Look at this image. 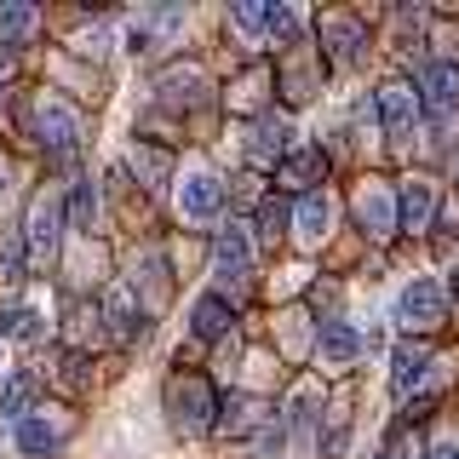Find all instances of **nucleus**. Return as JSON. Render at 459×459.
Returning a JSON list of instances; mask_svg holds the SVG:
<instances>
[{
	"label": "nucleus",
	"mask_w": 459,
	"mask_h": 459,
	"mask_svg": "<svg viewBox=\"0 0 459 459\" xmlns=\"http://www.w3.org/2000/svg\"><path fill=\"white\" fill-rule=\"evenodd\" d=\"M442 316H448V293H442L430 276H413V281L396 293V322H402V327H420V333H430Z\"/></svg>",
	"instance_id": "f257e3e1"
},
{
	"label": "nucleus",
	"mask_w": 459,
	"mask_h": 459,
	"mask_svg": "<svg viewBox=\"0 0 459 459\" xmlns=\"http://www.w3.org/2000/svg\"><path fill=\"white\" fill-rule=\"evenodd\" d=\"M167 413H172V425H178L184 437H201V430L219 425L212 420V396H207L201 379H172L167 385Z\"/></svg>",
	"instance_id": "f03ea898"
},
{
	"label": "nucleus",
	"mask_w": 459,
	"mask_h": 459,
	"mask_svg": "<svg viewBox=\"0 0 459 459\" xmlns=\"http://www.w3.org/2000/svg\"><path fill=\"white\" fill-rule=\"evenodd\" d=\"M57 241H64V207H57L52 195H40L35 207H29V224H23L29 264H52V258H57Z\"/></svg>",
	"instance_id": "7ed1b4c3"
},
{
	"label": "nucleus",
	"mask_w": 459,
	"mask_h": 459,
	"mask_svg": "<svg viewBox=\"0 0 459 459\" xmlns=\"http://www.w3.org/2000/svg\"><path fill=\"white\" fill-rule=\"evenodd\" d=\"M35 138L47 143L52 155H69L81 143V115L64 104V98H40L35 104Z\"/></svg>",
	"instance_id": "20e7f679"
},
{
	"label": "nucleus",
	"mask_w": 459,
	"mask_h": 459,
	"mask_svg": "<svg viewBox=\"0 0 459 459\" xmlns=\"http://www.w3.org/2000/svg\"><path fill=\"white\" fill-rule=\"evenodd\" d=\"M420 109L437 115V121L459 109V64L454 57H437V64L420 69Z\"/></svg>",
	"instance_id": "39448f33"
},
{
	"label": "nucleus",
	"mask_w": 459,
	"mask_h": 459,
	"mask_svg": "<svg viewBox=\"0 0 459 459\" xmlns=\"http://www.w3.org/2000/svg\"><path fill=\"white\" fill-rule=\"evenodd\" d=\"M212 270H219L224 281H241L253 270V230L247 224H224L219 236H212Z\"/></svg>",
	"instance_id": "423d86ee"
},
{
	"label": "nucleus",
	"mask_w": 459,
	"mask_h": 459,
	"mask_svg": "<svg viewBox=\"0 0 459 459\" xmlns=\"http://www.w3.org/2000/svg\"><path fill=\"white\" fill-rule=\"evenodd\" d=\"M420 115H425L420 109V92H413L408 81H385L379 86V121H385V133H391L396 143L413 133V121H420Z\"/></svg>",
	"instance_id": "0eeeda50"
},
{
	"label": "nucleus",
	"mask_w": 459,
	"mask_h": 459,
	"mask_svg": "<svg viewBox=\"0 0 459 459\" xmlns=\"http://www.w3.org/2000/svg\"><path fill=\"white\" fill-rule=\"evenodd\" d=\"M219 207H224V184L212 178V172H184V184H178V212L184 219L207 224V219H219Z\"/></svg>",
	"instance_id": "6e6552de"
},
{
	"label": "nucleus",
	"mask_w": 459,
	"mask_h": 459,
	"mask_svg": "<svg viewBox=\"0 0 459 459\" xmlns=\"http://www.w3.org/2000/svg\"><path fill=\"white\" fill-rule=\"evenodd\" d=\"M356 219H362L368 236H396V195L385 184H362L356 195Z\"/></svg>",
	"instance_id": "1a4fd4ad"
},
{
	"label": "nucleus",
	"mask_w": 459,
	"mask_h": 459,
	"mask_svg": "<svg viewBox=\"0 0 459 459\" xmlns=\"http://www.w3.org/2000/svg\"><path fill=\"white\" fill-rule=\"evenodd\" d=\"M430 212H437V184H430V178H408L402 195H396V224L430 230Z\"/></svg>",
	"instance_id": "9d476101"
},
{
	"label": "nucleus",
	"mask_w": 459,
	"mask_h": 459,
	"mask_svg": "<svg viewBox=\"0 0 459 459\" xmlns=\"http://www.w3.org/2000/svg\"><path fill=\"white\" fill-rule=\"evenodd\" d=\"M316 356H322V368H351L362 356V333L351 322H327L322 339H316Z\"/></svg>",
	"instance_id": "9b49d317"
},
{
	"label": "nucleus",
	"mask_w": 459,
	"mask_h": 459,
	"mask_svg": "<svg viewBox=\"0 0 459 459\" xmlns=\"http://www.w3.org/2000/svg\"><path fill=\"white\" fill-rule=\"evenodd\" d=\"M287 138H293L287 115H264V121L247 133V155H253L258 167H270V161H281V155H287Z\"/></svg>",
	"instance_id": "f8f14e48"
},
{
	"label": "nucleus",
	"mask_w": 459,
	"mask_h": 459,
	"mask_svg": "<svg viewBox=\"0 0 459 459\" xmlns=\"http://www.w3.org/2000/svg\"><path fill=\"white\" fill-rule=\"evenodd\" d=\"M190 327H195V339H224L236 327V310H230L224 293H201L190 305Z\"/></svg>",
	"instance_id": "ddd939ff"
},
{
	"label": "nucleus",
	"mask_w": 459,
	"mask_h": 459,
	"mask_svg": "<svg viewBox=\"0 0 459 459\" xmlns=\"http://www.w3.org/2000/svg\"><path fill=\"white\" fill-rule=\"evenodd\" d=\"M327 224H333V201H327V190L299 195V207H293V230H299V241H322V236H327Z\"/></svg>",
	"instance_id": "4468645a"
},
{
	"label": "nucleus",
	"mask_w": 459,
	"mask_h": 459,
	"mask_svg": "<svg viewBox=\"0 0 459 459\" xmlns=\"http://www.w3.org/2000/svg\"><path fill=\"white\" fill-rule=\"evenodd\" d=\"M57 437H64V430H57L47 413H23V420L12 425V448H18V454H52Z\"/></svg>",
	"instance_id": "2eb2a0df"
},
{
	"label": "nucleus",
	"mask_w": 459,
	"mask_h": 459,
	"mask_svg": "<svg viewBox=\"0 0 459 459\" xmlns=\"http://www.w3.org/2000/svg\"><path fill=\"white\" fill-rule=\"evenodd\" d=\"M425 373H430V344H402V351L391 356V391L408 396Z\"/></svg>",
	"instance_id": "dca6fc26"
},
{
	"label": "nucleus",
	"mask_w": 459,
	"mask_h": 459,
	"mask_svg": "<svg viewBox=\"0 0 459 459\" xmlns=\"http://www.w3.org/2000/svg\"><path fill=\"white\" fill-rule=\"evenodd\" d=\"M109 322H115V339H126V344L150 333V316H143V305H133L126 287H115V293H109Z\"/></svg>",
	"instance_id": "f3484780"
},
{
	"label": "nucleus",
	"mask_w": 459,
	"mask_h": 459,
	"mask_svg": "<svg viewBox=\"0 0 459 459\" xmlns=\"http://www.w3.org/2000/svg\"><path fill=\"white\" fill-rule=\"evenodd\" d=\"M40 29V12L23 6V0H0V47H18Z\"/></svg>",
	"instance_id": "a211bd4d"
},
{
	"label": "nucleus",
	"mask_w": 459,
	"mask_h": 459,
	"mask_svg": "<svg viewBox=\"0 0 459 459\" xmlns=\"http://www.w3.org/2000/svg\"><path fill=\"white\" fill-rule=\"evenodd\" d=\"M316 408H322V391H316V385H299V391H293V402H287V413H281V420H287V430L310 437V430H316V420H322Z\"/></svg>",
	"instance_id": "6ab92c4d"
},
{
	"label": "nucleus",
	"mask_w": 459,
	"mask_h": 459,
	"mask_svg": "<svg viewBox=\"0 0 459 459\" xmlns=\"http://www.w3.org/2000/svg\"><path fill=\"white\" fill-rule=\"evenodd\" d=\"M126 161H133V172L150 184V190H161L167 172H172V155L167 150H150V143H133V155H126Z\"/></svg>",
	"instance_id": "aec40b11"
},
{
	"label": "nucleus",
	"mask_w": 459,
	"mask_h": 459,
	"mask_svg": "<svg viewBox=\"0 0 459 459\" xmlns=\"http://www.w3.org/2000/svg\"><path fill=\"white\" fill-rule=\"evenodd\" d=\"M327 172V161H322V150H305V155H287L281 161V184H293V190H305V184H316Z\"/></svg>",
	"instance_id": "412c9836"
},
{
	"label": "nucleus",
	"mask_w": 459,
	"mask_h": 459,
	"mask_svg": "<svg viewBox=\"0 0 459 459\" xmlns=\"http://www.w3.org/2000/svg\"><path fill=\"white\" fill-rule=\"evenodd\" d=\"M322 40H333V57H339V64H356V57H362V52H356V47H362V35H356L351 18H327L322 23Z\"/></svg>",
	"instance_id": "4be33fe9"
},
{
	"label": "nucleus",
	"mask_w": 459,
	"mask_h": 459,
	"mask_svg": "<svg viewBox=\"0 0 459 459\" xmlns=\"http://www.w3.org/2000/svg\"><path fill=\"white\" fill-rule=\"evenodd\" d=\"M29 402H35V379H29V373L6 379V391H0V420H12V425H18L23 413H29Z\"/></svg>",
	"instance_id": "5701e85b"
},
{
	"label": "nucleus",
	"mask_w": 459,
	"mask_h": 459,
	"mask_svg": "<svg viewBox=\"0 0 459 459\" xmlns=\"http://www.w3.org/2000/svg\"><path fill=\"white\" fill-rule=\"evenodd\" d=\"M92 224H98V190L92 184H75V195H69V230L92 236Z\"/></svg>",
	"instance_id": "b1692460"
},
{
	"label": "nucleus",
	"mask_w": 459,
	"mask_h": 459,
	"mask_svg": "<svg viewBox=\"0 0 459 459\" xmlns=\"http://www.w3.org/2000/svg\"><path fill=\"white\" fill-rule=\"evenodd\" d=\"M258 454H264V459L287 454V420H264V430H258Z\"/></svg>",
	"instance_id": "393cba45"
},
{
	"label": "nucleus",
	"mask_w": 459,
	"mask_h": 459,
	"mask_svg": "<svg viewBox=\"0 0 459 459\" xmlns=\"http://www.w3.org/2000/svg\"><path fill=\"white\" fill-rule=\"evenodd\" d=\"M0 333L6 339H40V316L35 310H12L6 322H0Z\"/></svg>",
	"instance_id": "a878e982"
},
{
	"label": "nucleus",
	"mask_w": 459,
	"mask_h": 459,
	"mask_svg": "<svg viewBox=\"0 0 459 459\" xmlns=\"http://www.w3.org/2000/svg\"><path fill=\"white\" fill-rule=\"evenodd\" d=\"M299 23H305V18H299L293 6H270V23H264V29H270L276 40H293V35H299Z\"/></svg>",
	"instance_id": "bb28decb"
},
{
	"label": "nucleus",
	"mask_w": 459,
	"mask_h": 459,
	"mask_svg": "<svg viewBox=\"0 0 459 459\" xmlns=\"http://www.w3.org/2000/svg\"><path fill=\"white\" fill-rule=\"evenodd\" d=\"M287 219H293L287 207H276V201H264V207H258V236H264V241H276Z\"/></svg>",
	"instance_id": "cd10ccee"
},
{
	"label": "nucleus",
	"mask_w": 459,
	"mask_h": 459,
	"mask_svg": "<svg viewBox=\"0 0 459 459\" xmlns=\"http://www.w3.org/2000/svg\"><path fill=\"white\" fill-rule=\"evenodd\" d=\"M230 18H236V29H241V35H264V23H270V6H236Z\"/></svg>",
	"instance_id": "c85d7f7f"
},
{
	"label": "nucleus",
	"mask_w": 459,
	"mask_h": 459,
	"mask_svg": "<svg viewBox=\"0 0 459 459\" xmlns=\"http://www.w3.org/2000/svg\"><path fill=\"white\" fill-rule=\"evenodd\" d=\"M379 459H420V442H413L408 430H391V437H385V448H379Z\"/></svg>",
	"instance_id": "c756f323"
},
{
	"label": "nucleus",
	"mask_w": 459,
	"mask_h": 459,
	"mask_svg": "<svg viewBox=\"0 0 459 459\" xmlns=\"http://www.w3.org/2000/svg\"><path fill=\"white\" fill-rule=\"evenodd\" d=\"M344 448H351V430H344V425L327 430V442H316V454H322V459H339Z\"/></svg>",
	"instance_id": "7c9ffc66"
},
{
	"label": "nucleus",
	"mask_w": 459,
	"mask_h": 459,
	"mask_svg": "<svg viewBox=\"0 0 459 459\" xmlns=\"http://www.w3.org/2000/svg\"><path fill=\"white\" fill-rule=\"evenodd\" d=\"M0 281H6V287L23 281V247H6V258H0Z\"/></svg>",
	"instance_id": "2f4dec72"
},
{
	"label": "nucleus",
	"mask_w": 459,
	"mask_h": 459,
	"mask_svg": "<svg viewBox=\"0 0 459 459\" xmlns=\"http://www.w3.org/2000/svg\"><path fill=\"white\" fill-rule=\"evenodd\" d=\"M430 459H459V437H442L437 448H430Z\"/></svg>",
	"instance_id": "473e14b6"
},
{
	"label": "nucleus",
	"mask_w": 459,
	"mask_h": 459,
	"mask_svg": "<svg viewBox=\"0 0 459 459\" xmlns=\"http://www.w3.org/2000/svg\"><path fill=\"white\" fill-rule=\"evenodd\" d=\"M0 75H12V47H0Z\"/></svg>",
	"instance_id": "72a5a7b5"
}]
</instances>
